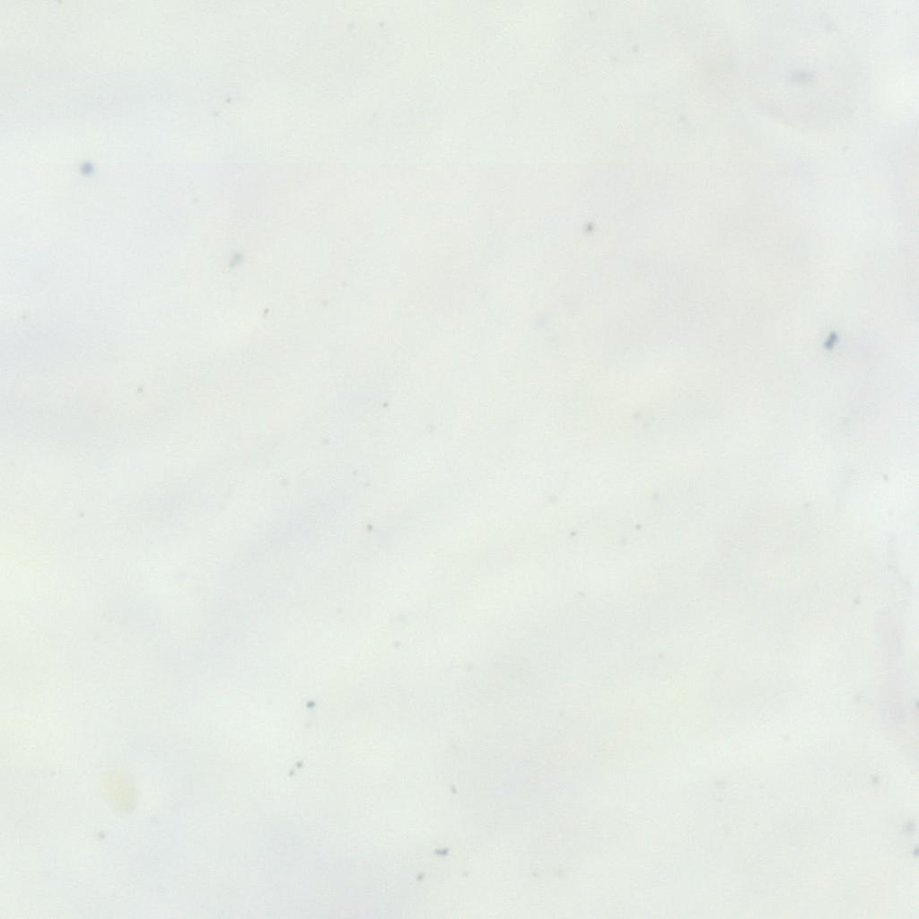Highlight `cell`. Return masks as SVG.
Wrapping results in <instances>:
<instances>
[{
	"instance_id": "obj_1",
	"label": "cell",
	"mask_w": 919,
	"mask_h": 919,
	"mask_svg": "<svg viewBox=\"0 0 919 919\" xmlns=\"http://www.w3.org/2000/svg\"><path fill=\"white\" fill-rule=\"evenodd\" d=\"M765 57L769 102L783 113L809 118L829 115L845 93L844 65L836 45L816 31L798 30L776 39Z\"/></svg>"
}]
</instances>
